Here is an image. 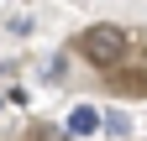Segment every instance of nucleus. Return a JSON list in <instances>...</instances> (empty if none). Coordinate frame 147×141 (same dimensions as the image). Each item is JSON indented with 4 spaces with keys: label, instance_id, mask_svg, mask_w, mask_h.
Masks as SVG:
<instances>
[{
    "label": "nucleus",
    "instance_id": "1",
    "mask_svg": "<svg viewBox=\"0 0 147 141\" xmlns=\"http://www.w3.org/2000/svg\"><path fill=\"white\" fill-rule=\"evenodd\" d=\"M126 52H131V37H126L121 26H110V21L89 26L84 37H79V58H84V63H95V68H105V73L126 63Z\"/></svg>",
    "mask_w": 147,
    "mask_h": 141
},
{
    "label": "nucleus",
    "instance_id": "2",
    "mask_svg": "<svg viewBox=\"0 0 147 141\" xmlns=\"http://www.w3.org/2000/svg\"><path fill=\"white\" fill-rule=\"evenodd\" d=\"M110 89L116 94H147V68H110Z\"/></svg>",
    "mask_w": 147,
    "mask_h": 141
},
{
    "label": "nucleus",
    "instance_id": "3",
    "mask_svg": "<svg viewBox=\"0 0 147 141\" xmlns=\"http://www.w3.org/2000/svg\"><path fill=\"white\" fill-rule=\"evenodd\" d=\"M68 136H89V131H100V110L95 104H74V115H68Z\"/></svg>",
    "mask_w": 147,
    "mask_h": 141
},
{
    "label": "nucleus",
    "instance_id": "4",
    "mask_svg": "<svg viewBox=\"0 0 147 141\" xmlns=\"http://www.w3.org/2000/svg\"><path fill=\"white\" fill-rule=\"evenodd\" d=\"M32 141H68V131H58V126H37Z\"/></svg>",
    "mask_w": 147,
    "mask_h": 141
}]
</instances>
